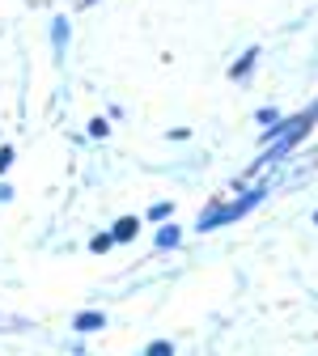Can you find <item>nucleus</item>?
<instances>
[{
	"label": "nucleus",
	"instance_id": "1",
	"mask_svg": "<svg viewBox=\"0 0 318 356\" xmlns=\"http://www.w3.org/2000/svg\"><path fill=\"white\" fill-rule=\"evenodd\" d=\"M77 327H81V331H94V327H102V318H98V314H81Z\"/></svg>",
	"mask_w": 318,
	"mask_h": 356
}]
</instances>
